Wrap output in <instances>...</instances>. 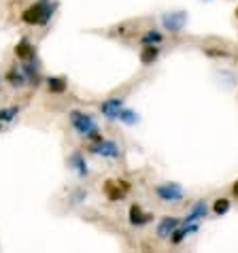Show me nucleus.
I'll return each mask as SVG.
<instances>
[{
  "label": "nucleus",
  "instance_id": "13",
  "mask_svg": "<svg viewBox=\"0 0 238 253\" xmlns=\"http://www.w3.org/2000/svg\"><path fill=\"white\" fill-rule=\"evenodd\" d=\"M22 70H24V75H26V81L30 83L32 87H39L40 83H43V77H40V73H39V66L34 64L32 60H28L26 64H22Z\"/></svg>",
  "mask_w": 238,
  "mask_h": 253
},
{
  "label": "nucleus",
  "instance_id": "7",
  "mask_svg": "<svg viewBox=\"0 0 238 253\" xmlns=\"http://www.w3.org/2000/svg\"><path fill=\"white\" fill-rule=\"evenodd\" d=\"M179 226H181V221L177 219V217L166 215V217H162V219H159L158 228H156V234H158V238H162V241H168V238L172 236V232L177 230Z\"/></svg>",
  "mask_w": 238,
  "mask_h": 253
},
{
  "label": "nucleus",
  "instance_id": "25",
  "mask_svg": "<svg viewBox=\"0 0 238 253\" xmlns=\"http://www.w3.org/2000/svg\"><path fill=\"white\" fill-rule=\"evenodd\" d=\"M234 13H236V17H238V6H236V11H234Z\"/></svg>",
  "mask_w": 238,
  "mask_h": 253
},
{
  "label": "nucleus",
  "instance_id": "10",
  "mask_svg": "<svg viewBox=\"0 0 238 253\" xmlns=\"http://www.w3.org/2000/svg\"><path fill=\"white\" fill-rule=\"evenodd\" d=\"M68 166L73 168V170L79 174V177H87L89 174V166H87V162H85V156H83L81 151H73L71 156H68Z\"/></svg>",
  "mask_w": 238,
  "mask_h": 253
},
{
  "label": "nucleus",
  "instance_id": "23",
  "mask_svg": "<svg viewBox=\"0 0 238 253\" xmlns=\"http://www.w3.org/2000/svg\"><path fill=\"white\" fill-rule=\"evenodd\" d=\"M208 55H217V58H228V51H223V49H206Z\"/></svg>",
  "mask_w": 238,
  "mask_h": 253
},
{
  "label": "nucleus",
  "instance_id": "4",
  "mask_svg": "<svg viewBox=\"0 0 238 253\" xmlns=\"http://www.w3.org/2000/svg\"><path fill=\"white\" fill-rule=\"evenodd\" d=\"M156 194L162 202H181L185 196V189L179 183H174V181H168V183H162L156 187Z\"/></svg>",
  "mask_w": 238,
  "mask_h": 253
},
{
  "label": "nucleus",
  "instance_id": "19",
  "mask_svg": "<svg viewBox=\"0 0 238 253\" xmlns=\"http://www.w3.org/2000/svg\"><path fill=\"white\" fill-rule=\"evenodd\" d=\"M164 41V34L159 30H147L143 37H141V43L143 45H159Z\"/></svg>",
  "mask_w": 238,
  "mask_h": 253
},
{
  "label": "nucleus",
  "instance_id": "11",
  "mask_svg": "<svg viewBox=\"0 0 238 253\" xmlns=\"http://www.w3.org/2000/svg\"><path fill=\"white\" fill-rule=\"evenodd\" d=\"M206 213H208V207H206V202H204V200H198V202H196V205L190 209V213L185 215L183 223H198L200 219H204V217H206Z\"/></svg>",
  "mask_w": 238,
  "mask_h": 253
},
{
  "label": "nucleus",
  "instance_id": "21",
  "mask_svg": "<svg viewBox=\"0 0 238 253\" xmlns=\"http://www.w3.org/2000/svg\"><path fill=\"white\" fill-rule=\"evenodd\" d=\"M230 211V200L228 198H217L215 200V205H213V213L217 217H223Z\"/></svg>",
  "mask_w": 238,
  "mask_h": 253
},
{
  "label": "nucleus",
  "instance_id": "17",
  "mask_svg": "<svg viewBox=\"0 0 238 253\" xmlns=\"http://www.w3.org/2000/svg\"><path fill=\"white\" fill-rule=\"evenodd\" d=\"M6 81L11 83L13 87H22V85H26V75H24V70L22 68H17V66H13L9 73H6Z\"/></svg>",
  "mask_w": 238,
  "mask_h": 253
},
{
  "label": "nucleus",
  "instance_id": "15",
  "mask_svg": "<svg viewBox=\"0 0 238 253\" xmlns=\"http://www.w3.org/2000/svg\"><path fill=\"white\" fill-rule=\"evenodd\" d=\"M138 58H141V64H145V66L156 64L158 58H159V47L158 45H143Z\"/></svg>",
  "mask_w": 238,
  "mask_h": 253
},
{
  "label": "nucleus",
  "instance_id": "12",
  "mask_svg": "<svg viewBox=\"0 0 238 253\" xmlns=\"http://www.w3.org/2000/svg\"><path fill=\"white\" fill-rule=\"evenodd\" d=\"M13 53H15V58L22 60V62H28V60H32L34 55H37V51H34V45L28 39L19 41V43L15 45V49H13Z\"/></svg>",
  "mask_w": 238,
  "mask_h": 253
},
{
  "label": "nucleus",
  "instance_id": "20",
  "mask_svg": "<svg viewBox=\"0 0 238 253\" xmlns=\"http://www.w3.org/2000/svg\"><path fill=\"white\" fill-rule=\"evenodd\" d=\"M19 107H2L0 109V124H9L17 117Z\"/></svg>",
  "mask_w": 238,
  "mask_h": 253
},
{
  "label": "nucleus",
  "instance_id": "18",
  "mask_svg": "<svg viewBox=\"0 0 238 253\" xmlns=\"http://www.w3.org/2000/svg\"><path fill=\"white\" fill-rule=\"evenodd\" d=\"M119 122H121V124H125V126H136L138 122H141V115H138L136 113V111L134 109H121V111H119Z\"/></svg>",
  "mask_w": 238,
  "mask_h": 253
},
{
  "label": "nucleus",
  "instance_id": "24",
  "mask_svg": "<svg viewBox=\"0 0 238 253\" xmlns=\"http://www.w3.org/2000/svg\"><path fill=\"white\" fill-rule=\"evenodd\" d=\"M232 192H234V196H236V198H238V181H236V183L232 185Z\"/></svg>",
  "mask_w": 238,
  "mask_h": 253
},
{
  "label": "nucleus",
  "instance_id": "5",
  "mask_svg": "<svg viewBox=\"0 0 238 253\" xmlns=\"http://www.w3.org/2000/svg\"><path fill=\"white\" fill-rule=\"evenodd\" d=\"M185 24H187V13L185 11H170V13H164L162 15L164 30L172 32V34H179L185 28Z\"/></svg>",
  "mask_w": 238,
  "mask_h": 253
},
{
  "label": "nucleus",
  "instance_id": "1",
  "mask_svg": "<svg viewBox=\"0 0 238 253\" xmlns=\"http://www.w3.org/2000/svg\"><path fill=\"white\" fill-rule=\"evenodd\" d=\"M55 6L58 2H53V0H37L24 9L22 22L28 26H47L55 13Z\"/></svg>",
  "mask_w": 238,
  "mask_h": 253
},
{
  "label": "nucleus",
  "instance_id": "26",
  "mask_svg": "<svg viewBox=\"0 0 238 253\" xmlns=\"http://www.w3.org/2000/svg\"><path fill=\"white\" fill-rule=\"evenodd\" d=\"M0 132H2V124H0Z\"/></svg>",
  "mask_w": 238,
  "mask_h": 253
},
{
  "label": "nucleus",
  "instance_id": "9",
  "mask_svg": "<svg viewBox=\"0 0 238 253\" xmlns=\"http://www.w3.org/2000/svg\"><path fill=\"white\" fill-rule=\"evenodd\" d=\"M128 217H130V223L134 228H143V226H147V223L153 219V213H145L141 205H132Z\"/></svg>",
  "mask_w": 238,
  "mask_h": 253
},
{
  "label": "nucleus",
  "instance_id": "6",
  "mask_svg": "<svg viewBox=\"0 0 238 253\" xmlns=\"http://www.w3.org/2000/svg\"><path fill=\"white\" fill-rule=\"evenodd\" d=\"M130 192V183L123 179L119 181H104V196L111 200V202H119L125 194Z\"/></svg>",
  "mask_w": 238,
  "mask_h": 253
},
{
  "label": "nucleus",
  "instance_id": "3",
  "mask_svg": "<svg viewBox=\"0 0 238 253\" xmlns=\"http://www.w3.org/2000/svg\"><path fill=\"white\" fill-rule=\"evenodd\" d=\"M89 151L94 153V156H100V158H109V160H117L121 156V149H119V145L115 140H109V138H100L96 140V143L89 145Z\"/></svg>",
  "mask_w": 238,
  "mask_h": 253
},
{
  "label": "nucleus",
  "instance_id": "14",
  "mask_svg": "<svg viewBox=\"0 0 238 253\" xmlns=\"http://www.w3.org/2000/svg\"><path fill=\"white\" fill-rule=\"evenodd\" d=\"M200 230V226L198 223H183V226H179L177 230L172 232V236H170V243L172 245H179V243H183L187 236L190 234H194V232H198Z\"/></svg>",
  "mask_w": 238,
  "mask_h": 253
},
{
  "label": "nucleus",
  "instance_id": "8",
  "mask_svg": "<svg viewBox=\"0 0 238 253\" xmlns=\"http://www.w3.org/2000/svg\"><path fill=\"white\" fill-rule=\"evenodd\" d=\"M123 109V98H107L104 102H100V113L104 119H117L119 117V111Z\"/></svg>",
  "mask_w": 238,
  "mask_h": 253
},
{
  "label": "nucleus",
  "instance_id": "16",
  "mask_svg": "<svg viewBox=\"0 0 238 253\" xmlns=\"http://www.w3.org/2000/svg\"><path fill=\"white\" fill-rule=\"evenodd\" d=\"M45 85L49 89V94H64L66 87H68V81L64 79V77H47Z\"/></svg>",
  "mask_w": 238,
  "mask_h": 253
},
{
  "label": "nucleus",
  "instance_id": "22",
  "mask_svg": "<svg viewBox=\"0 0 238 253\" xmlns=\"http://www.w3.org/2000/svg\"><path fill=\"white\" fill-rule=\"evenodd\" d=\"M71 198H73V202H83L87 198V192H85V189H77V192H73Z\"/></svg>",
  "mask_w": 238,
  "mask_h": 253
},
{
  "label": "nucleus",
  "instance_id": "2",
  "mask_svg": "<svg viewBox=\"0 0 238 253\" xmlns=\"http://www.w3.org/2000/svg\"><path fill=\"white\" fill-rule=\"evenodd\" d=\"M68 119H71L73 128H75V132L79 136H85V138L92 140V143H96V140L102 138L100 128H98V122L94 119V115L85 113V111H77L75 109V111L68 113Z\"/></svg>",
  "mask_w": 238,
  "mask_h": 253
}]
</instances>
